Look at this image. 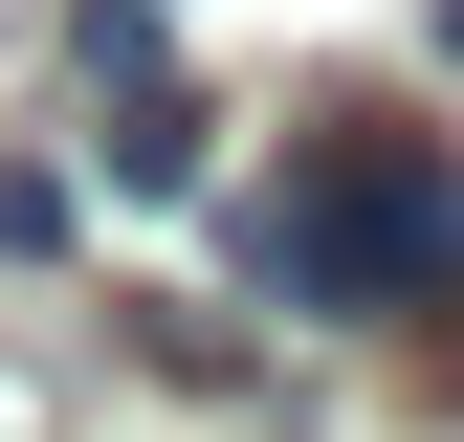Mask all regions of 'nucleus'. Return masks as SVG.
I'll return each instance as SVG.
<instances>
[{"instance_id":"nucleus-1","label":"nucleus","mask_w":464,"mask_h":442,"mask_svg":"<svg viewBox=\"0 0 464 442\" xmlns=\"http://www.w3.org/2000/svg\"><path fill=\"white\" fill-rule=\"evenodd\" d=\"M244 265H266L287 310H464V133L332 89L310 155L244 199Z\"/></svg>"},{"instance_id":"nucleus-6","label":"nucleus","mask_w":464,"mask_h":442,"mask_svg":"<svg viewBox=\"0 0 464 442\" xmlns=\"http://www.w3.org/2000/svg\"><path fill=\"white\" fill-rule=\"evenodd\" d=\"M442 67H464V0H442Z\"/></svg>"},{"instance_id":"nucleus-7","label":"nucleus","mask_w":464,"mask_h":442,"mask_svg":"<svg viewBox=\"0 0 464 442\" xmlns=\"http://www.w3.org/2000/svg\"><path fill=\"white\" fill-rule=\"evenodd\" d=\"M442 442H464V420H442Z\"/></svg>"},{"instance_id":"nucleus-4","label":"nucleus","mask_w":464,"mask_h":442,"mask_svg":"<svg viewBox=\"0 0 464 442\" xmlns=\"http://www.w3.org/2000/svg\"><path fill=\"white\" fill-rule=\"evenodd\" d=\"M67 67L89 89H155V0H67Z\"/></svg>"},{"instance_id":"nucleus-3","label":"nucleus","mask_w":464,"mask_h":442,"mask_svg":"<svg viewBox=\"0 0 464 442\" xmlns=\"http://www.w3.org/2000/svg\"><path fill=\"white\" fill-rule=\"evenodd\" d=\"M199 178V89L155 67V89H111V199H178Z\"/></svg>"},{"instance_id":"nucleus-2","label":"nucleus","mask_w":464,"mask_h":442,"mask_svg":"<svg viewBox=\"0 0 464 442\" xmlns=\"http://www.w3.org/2000/svg\"><path fill=\"white\" fill-rule=\"evenodd\" d=\"M133 354L178 376V399H266V332H221L199 288H155V310H133Z\"/></svg>"},{"instance_id":"nucleus-5","label":"nucleus","mask_w":464,"mask_h":442,"mask_svg":"<svg viewBox=\"0 0 464 442\" xmlns=\"http://www.w3.org/2000/svg\"><path fill=\"white\" fill-rule=\"evenodd\" d=\"M44 420H67V399H44V354H0V442H44Z\"/></svg>"}]
</instances>
